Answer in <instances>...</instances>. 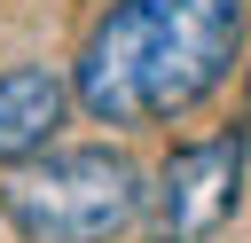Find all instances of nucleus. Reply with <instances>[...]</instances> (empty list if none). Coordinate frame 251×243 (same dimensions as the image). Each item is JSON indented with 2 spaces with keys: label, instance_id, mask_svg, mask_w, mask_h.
Instances as JSON below:
<instances>
[{
  "label": "nucleus",
  "instance_id": "obj_1",
  "mask_svg": "<svg viewBox=\"0 0 251 243\" xmlns=\"http://www.w3.org/2000/svg\"><path fill=\"white\" fill-rule=\"evenodd\" d=\"M243 47V0H110L71 63V94L94 125H157L196 110Z\"/></svg>",
  "mask_w": 251,
  "mask_h": 243
},
{
  "label": "nucleus",
  "instance_id": "obj_2",
  "mask_svg": "<svg viewBox=\"0 0 251 243\" xmlns=\"http://www.w3.org/2000/svg\"><path fill=\"white\" fill-rule=\"evenodd\" d=\"M149 188L126 149H39L8 165L0 212L16 219L24 243H110L141 219Z\"/></svg>",
  "mask_w": 251,
  "mask_h": 243
},
{
  "label": "nucleus",
  "instance_id": "obj_3",
  "mask_svg": "<svg viewBox=\"0 0 251 243\" xmlns=\"http://www.w3.org/2000/svg\"><path fill=\"white\" fill-rule=\"evenodd\" d=\"M243 157H251L243 133H212V141L173 149L165 172H157V227H149V243H212L235 219V204H243Z\"/></svg>",
  "mask_w": 251,
  "mask_h": 243
},
{
  "label": "nucleus",
  "instance_id": "obj_4",
  "mask_svg": "<svg viewBox=\"0 0 251 243\" xmlns=\"http://www.w3.org/2000/svg\"><path fill=\"white\" fill-rule=\"evenodd\" d=\"M63 102H71V86L47 63H8L0 71V165L39 157L47 133L63 125Z\"/></svg>",
  "mask_w": 251,
  "mask_h": 243
}]
</instances>
